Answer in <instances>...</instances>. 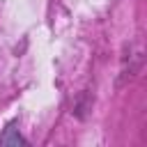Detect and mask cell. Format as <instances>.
I'll list each match as a JSON object with an SVG mask.
<instances>
[{
    "mask_svg": "<svg viewBox=\"0 0 147 147\" xmlns=\"http://www.w3.org/2000/svg\"><path fill=\"white\" fill-rule=\"evenodd\" d=\"M0 142L2 145H14V147H18V145H25V138L18 133V129L14 126V122L5 129V133L0 136Z\"/></svg>",
    "mask_w": 147,
    "mask_h": 147,
    "instance_id": "cell-1",
    "label": "cell"
}]
</instances>
